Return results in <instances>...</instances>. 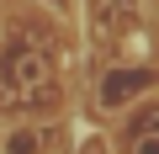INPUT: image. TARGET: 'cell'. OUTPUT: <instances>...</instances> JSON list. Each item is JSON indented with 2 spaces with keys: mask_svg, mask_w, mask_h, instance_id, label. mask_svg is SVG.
I'll return each instance as SVG.
<instances>
[{
  "mask_svg": "<svg viewBox=\"0 0 159 154\" xmlns=\"http://www.w3.org/2000/svg\"><path fill=\"white\" fill-rule=\"evenodd\" d=\"M0 143H6V154H37V133H32V128H21V133H6Z\"/></svg>",
  "mask_w": 159,
  "mask_h": 154,
  "instance_id": "obj_1",
  "label": "cell"
}]
</instances>
